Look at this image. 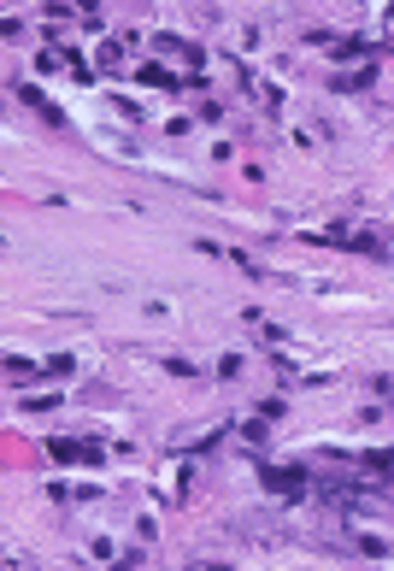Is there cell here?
Segmentation results:
<instances>
[{"label":"cell","instance_id":"4","mask_svg":"<svg viewBox=\"0 0 394 571\" xmlns=\"http://www.w3.org/2000/svg\"><path fill=\"white\" fill-rule=\"evenodd\" d=\"M359 466H365V471H394V448H377V454H365Z\"/></svg>","mask_w":394,"mask_h":571},{"label":"cell","instance_id":"3","mask_svg":"<svg viewBox=\"0 0 394 571\" xmlns=\"http://www.w3.org/2000/svg\"><path fill=\"white\" fill-rule=\"evenodd\" d=\"M42 371H47V366H36V359H18V353H12V359H6V377H18V383L42 377Z\"/></svg>","mask_w":394,"mask_h":571},{"label":"cell","instance_id":"1","mask_svg":"<svg viewBox=\"0 0 394 571\" xmlns=\"http://www.w3.org/2000/svg\"><path fill=\"white\" fill-rule=\"evenodd\" d=\"M12 94H18V101H24V106H29V112H42V118H47V124H65V112H59V106H53V101H47V94H42V88H36V83H18V88H12Z\"/></svg>","mask_w":394,"mask_h":571},{"label":"cell","instance_id":"2","mask_svg":"<svg viewBox=\"0 0 394 571\" xmlns=\"http://www.w3.org/2000/svg\"><path fill=\"white\" fill-rule=\"evenodd\" d=\"M265 489H277V495H300V489H306V471H300V466H277V471H265Z\"/></svg>","mask_w":394,"mask_h":571}]
</instances>
